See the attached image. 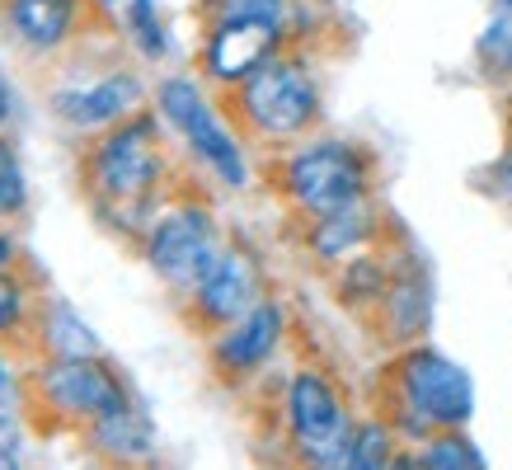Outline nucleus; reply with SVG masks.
Listing matches in <instances>:
<instances>
[{"label": "nucleus", "instance_id": "1", "mask_svg": "<svg viewBox=\"0 0 512 470\" xmlns=\"http://www.w3.org/2000/svg\"><path fill=\"white\" fill-rule=\"evenodd\" d=\"M165 174V137L156 113H132L90 151V188L104 207H141Z\"/></svg>", "mask_w": 512, "mask_h": 470}, {"label": "nucleus", "instance_id": "2", "mask_svg": "<svg viewBox=\"0 0 512 470\" xmlns=\"http://www.w3.org/2000/svg\"><path fill=\"white\" fill-rule=\"evenodd\" d=\"M282 188L311 221L348 212V207L367 203V188H372V165L357 151L353 141L325 137V141H306L296 146L287 165H282Z\"/></svg>", "mask_w": 512, "mask_h": 470}, {"label": "nucleus", "instance_id": "3", "mask_svg": "<svg viewBox=\"0 0 512 470\" xmlns=\"http://www.w3.org/2000/svg\"><path fill=\"white\" fill-rule=\"evenodd\" d=\"M320 113V85L301 57H273L240 80V118L268 141L301 137Z\"/></svg>", "mask_w": 512, "mask_h": 470}, {"label": "nucleus", "instance_id": "4", "mask_svg": "<svg viewBox=\"0 0 512 470\" xmlns=\"http://www.w3.org/2000/svg\"><path fill=\"white\" fill-rule=\"evenodd\" d=\"M404 400V419L414 433L423 428H461L475 409V386L470 372L456 367L451 358H442L437 348H409L395 367Z\"/></svg>", "mask_w": 512, "mask_h": 470}, {"label": "nucleus", "instance_id": "5", "mask_svg": "<svg viewBox=\"0 0 512 470\" xmlns=\"http://www.w3.org/2000/svg\"><path fill=\"white\" fill-rule=\"evenodd\" d=\"M156 104H160V118L174 123V132L188 141V151L207 165V170L226 179L231 188H240L249 179V165H245V151H240V141L226 123H221V113L212 109V99L202 94L198 80L188 76H170L165 85L156 90Z\"/></svg>", "mask_w": 512, "mask_h": 470}, {"label": "nucleus", "instance_id": "6", "mask_svg": "<svg viewBox=\"0 0 512 470\" xmlns=\"http://www.w3.org/2000/svg\"><path fill=\"white\" fill-rule=\"evenodd\" d=\"M221 254L217 217L202 203H179L146 226V264L174 287H198V278Z\"/></svg>", "mask_w": 512, "mask_h": 470}, {"label": "nucleus", "instance_id": "7", "mask_svg": "<svg viewBox=\"0 0 512 470\" xmlns=\"http://www.w3.org/2000/svg\"><path fill=\"white\" fill-rule=\"evenodd\" d=\"M123 381L104 358H52L38 372V400L62 419H99L123 400Z\"/></svg>", "mask_w": 512, "mask_h": 470}, {"label": "nucleus", "instance_id": "8", "mask_svg": "<svg viewBox=\"0 0 512 470\" xmlns=\"http://www.w3.org/2000/svg\"><path fill=\"white\" fill-rule=\"evenodd\" d=\"M146 99V85L132 71H109L99 80H85V85H62L52 90V113L62 118L66 127H118L123 118L141 109Z\"/></svg>", "mask_w": 512, "mask_h": 470}, {"label": "nucleus", "instance_id": "9", "mask_svg": "<svg viewBox=\"0 0 512 470\" xmlns=\"http://www.w3.org/2000/svg\"><path fill=\"white\" fill-rule=\"evenodd\" d=\"M278 43H282V24H268V19H217V29L202 47L207 76L240 85L264 62L278 57Z\"/></svg>", "mask_w": 512, "mask_h": 470}, {"label": "nucleus", "instance_id": "10", "mask_svg": "<svg viewBox=\"0 0 512 470\" xmlns=\"http://www.w3.org/2000/svg\"><path fill=\"white\" fill-rule=\"evenodd\" d=\"M287 419H292V438L301 442V452H329L334 442H343L353 433V423L343 414L339 395L320 372H301L287 386Z\"/></svg>", "mask_w": 512, "mask_h": 470}, {"label": "nucleus", "instance_id": "11", "mask_svg": "<svg viewBox=\"0 0 512 470\" xmlns=\"http://www.w3.org/2000/svg\"><path fill=\"white\" fill-rule=\"evenodd\" d=\"M193 301H198V311L212 325H235L254 301H264L259 297V264H254V254L240 250V245H221L212 268L193 287Z\"/></svg>", "mask_w": 512, "mask_h": 470}, {"label": "nucleus", "instance_id": "12", "mask_svg": "<svg viewBox=\"0 0 512 470\" xmlns=\"http://www.w3.org/2000/svg\"><path fill=\"white\" fill-rule=\"evenodd\" d=\"M282 329H287V311H282V301L264 297L254 301L235 325L221 329L217 339V367L226 372H249V367H259V362L273 358V348L282 344Z\"/></svg>", "mask_w": 512, "mask_h": 470}, {"label": "nucleus", "instance_id": "13", "mask_svg": "<svg viewBox=\"0 0 512 470\" xmlns=\"http://www.w3.org/2000/svg\"><path fill=\"white\" fill-rule=\"evenodd\" d=\"M5 19L33 52H52L76 29L80 0H5Z\"/></svg>", "mask_w": 512, "mask_h": 470}, {"label": "nucleus", "instance_id": "14", "mask_svg": "<svg viewBox=\"0 0 512 470\" xmlns=\"http://www.w3.org/2000/svg\"><path fill=\"white\" fill-rule=\"evenodd\" d=\"M90 438H94V447H99L104 456H113V461H141V456L151 452L156 433H151L146 409L123 395L109 414H99V419L90 423Z\"/></svg>", "mask_w": 512, "mask_h": 470}, {"label": "nucleus", "instance_id": "15", "mask_svg": "<svg viewBox=\"0 0 512 470\" xmlns=\"http://www.w3.org/2000/svg\"><path fill=\"white\" fill-rule=\"evenodd\" d=\"M367 240H372V212H367V203L348 207V212H334V217H320L311 226V250L320 259H348Z\"/></svg>", "mask_w": 512, "mask_h": 470}, {"label": "nucleus", "instance_id": "16", "mask_svg": "<svg viewBox=\"0 0 512 470\" xmlns=\"http://www.w3.org/2000/svg\"><path fill=\"white\" fill-rule=\"evenodd\" d=\"M386 311H390V325H395L400 339H414V334L428 325V282H423L419 268H400V278H390Z\"/></svg>", "mask_w": 512, "mask_h": 470}, {"label": "nucleus", "instance_id": "17", "mask_svg": "<svg viewBox=\"0 0 512 470\" xmlns=\"http://www.w3.org/2000/svg\"><path fill=\"white\" fill-rule=\"evenodd\" d=\"M419 470H484V461H480V447H475V442H466L456 428H447V433H437V438L423 442Z\"/></svg>", "mask_w": 512, "mask_h": 470}, {"label": "nucleus", "instance_id": "18", "mask_svg": "<svg viewBox=\"0 0 512 470\" xmlns=\"http://www.w3.org/2000/svg\"><path fill=\"white\" fill-rule=\"evenodd\" d=\"M47 344H52L57 358H99V339L66 306H57V311L47 315Z\"/></svg>", "mask_w": 512, "mask_h": 470}, {"label": "nucleus", "instance_id": "19", "mask_svg": "<svg viewBox=\"0 0 512 470\" xmlns=\"http://www.w3.org/2000/svg\"><path fill=\"white\" fill-rule=\"evenodd\" d=\"M353 461H357V470H400L404 466L400 456H395V438H390L386 423H357Z\"/></svg>", "mask_w": 512, "mask_h": 470}, {"label": "nucleus", "instance_id": "20", "mask_svg": "<svg viewBox=\"0 0 512 470\" xmlns=\"http://www.w3.org/2000/svg\"><path fill=\"white\" fill-rule=\"evenodd\" d=\"M480 57L494 71L512 76V0H494V15L480 33Z\"/></svg>", "mask_w": 512, "mask_h": 470}, {"label": "nucleus", "instance_id": "21", "mask_svg": "<svg viewBox=\"0 0 512 470\" xmlns=\"http://www.w3.org/2000/svg\"><path fill=\"white\" fill-rule=\"evenodd\" d=\"M24 207H29V179H24V165H19L15 146L0 141V221H15Z\"/></svg>", "mask_w": 512, "mask_h": 470}, {"label": "nucleus", "instance_id": "22", "mask_svg": "<svg viewBox=\"0 0 512 470\" xmlns=\"http://www.w3.org/2000/svg\"><path fill=\"white\" fill-rule=\"evenodd\" d=\"M127 33L137 38V47L146 52V57H165L170 47H165V29H160V15L151 0H127Z\"/></svg>", "mask_w": 512, "mask_h": 470}, {"label": "nucleus", "instance_id": "23", "mask_svg": "<svg viewBox=\"0 0 512 470\" xmlns=\"http://www.w3.org/2000/svg\"><path fill=\"white\" fill-rule=\"evenodd\" d=\"M292 0H212L217 19H268V24H282Z\"/></svg>", "mask_w": 512, "mask_h": 470}, {"label": "nucleus", "instance_id": "24", "mask_svg": "<svg viewBox=\"0 0 512 470\" xmlns=\"http://www.w3.org/2000/svg\"><path fill=\"white\" fill-rule=\"evenodd\" d=\"M29 315V301H24V287H19L5 268H0V334H15Z\"/></svg>", "mask_w": 512, "mask_h": 470}, {"label": "nucleus", "instance_id": "25", "mask_svg": "<svg viewBox=\"0 0 512 470\" xmlns=\"http://www.w3.org/2000/svg\"><path fill=\"white\" fill-rule=\"evenodd\" d=\"M10 264H15V240L0 231V268H10Z\"/></svg>", "mask_w": 512, "mask_h": 470}, {"label": "nucleus", "instance_id": "26", "mask_svg": "<svg viewBox=\"0 0 512 470\" xmlns=\"http://www.w3.org/2000/svg\"><path fill=\"white\" fill-rule=\"evenodd\" d=\"M10 109H15V104H10V85L0 80V127L10 123Z\"/></svg>", "mask_w": 512, "mask_h": 470}, {"label": "nucleus", "instance_id": "27", "mask_svg": "<svg viewBox=\"0 0 512 470\" xmlns=\"http://www.w3.org/2000/svg\"><path fill=\"white\" fill-rule=\"evenodd\" d=\"M0 470H24V466H19V456L10 452V447H0Z\"/></svg>", "mask_w": 512, "mask_h": 470}, {"label": "nucleus", "instance_id": "28", "mask_svg": "<svg viewBox=\"0 0 512 470\" xmlns=\"http://www.w3.org/2000/svg\"><path fill=\"white\" fill-rule=\"evenodd\" d=\"M503 184H508V198H512V156H508V170H503Z\"/></svg>", "mask_w": 512, "mask_h": 470}, {"label": "nucleus", "instance_id": "29", "mask_svg": "<svg viewBox=\"0 0 512 470\" xmlns=\"http://www.w3.org/2000/svg\"><path fill=\"white\" fill-rule=\"evenodd\" d=\"M99 5H123V0H99Z\"/></svg>", "mask_w": 512, "mask_h": 470}]
</instances>
